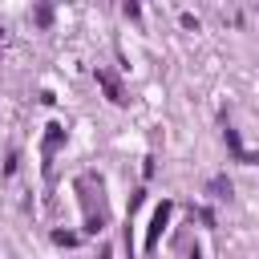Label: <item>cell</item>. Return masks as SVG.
<instances>
[{
	"mask_svg": "<svg viewBox=\"0 0 259 259\" xmlns=\"http://www.w3.org/2000/svg\"><path fill=\"white\" fill-rule=\"evenodd\" d=\"M97 81H101V85H105V93H109V97H113V101H125V97H121V89H117V81H113V77H109V73H105V69H97Z\"/></svg>",
	"mask_w": 259,
	"mask_h": 259,
	"instance_id": "obj_1",
	"label": "cell"
}]
</instances>
